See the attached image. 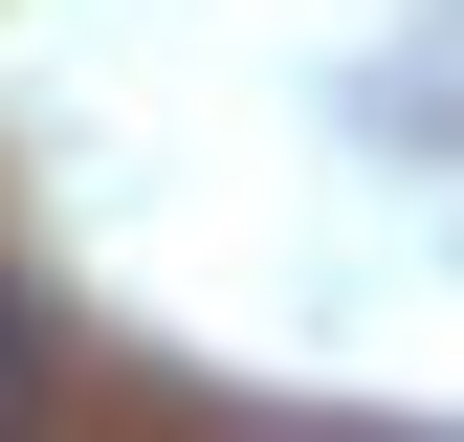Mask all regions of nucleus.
<instances>
[{"mask_svg":"<svg viewBox=\"0 0 464 442\" xmlns=\"http://www.w3.org/2000/svg\"><path fill=\"white\" fill-rule=\"evenodd\" d=\"M44 399V332H23V288H0V420H23Z\"/></svg>","mask_w":464,"mask_h":442,"instance_id":"1","label":"nucleus"}]
</instances>
